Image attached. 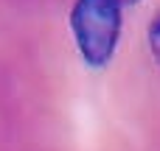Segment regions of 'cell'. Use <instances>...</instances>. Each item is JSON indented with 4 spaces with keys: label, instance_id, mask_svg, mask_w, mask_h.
Returning <instances> with one entry per match:
<instances>
[{
    "label": "cell",
    "instance_id": "6da1fadb",
    "mask_svg": "<svg viewBox=\"0 0 160 151\" xmlns=\"http://www.w3.org/2000/svg\"><path fill=\"white\" fill-rule=\"evenodd\" d=\"M70 31L87 64L93 67L107 64L121 36V3L118 0H76L70 11Z\"/></svg>",
    "mask_w": 160,
    "mask_h": 151
},
{
    "label": "cell",
    "instance_id": "7a4b0ae2",
    "mask_svg": "<svg viewBox=\"0 0 160 151\" xmlns=\"http://www.w3.org/2000/svg\"><path fill=\"white\" fill-rule=\"evenodd\" d=\"M149 48H152L155 62L160 64V14L155 17V22H152V28H149Z\"/></svg>",
    "mask_w": 160,
    "mask_h": 151
},
{
    "label": "cell",
    "instance_id": "3957f363",
    "mask_svg": "<svg viewBox=\"0 0 160 151\" xmlns=\"http://www.w3.org/2000/svg\"><path fill=\"white\" fill-rule=\"evenodd\" d=\"M121 6H129V3H138V0H118Z\"/></svg>",
    "mask_w": 160,
    "mask_h": 151
}]
</instances>
